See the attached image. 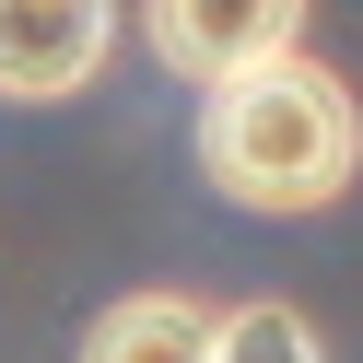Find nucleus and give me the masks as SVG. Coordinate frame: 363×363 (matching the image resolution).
Wrapping results in <instances>:
<instances>
[{
    "label": "nucleus",
    "instance_id": "7ed1b4c3",
    "mask_svg": "<svg viewBox=\"0 0 363 363\" xmlns=\"http://www.w3.org/2000/svg\"><path fill=\"white\" fill-rule=\"evenodd\" d=\"M141 48L176 82H223L269 48H305V0H141Z\"/></svg>",
    "mask_w": 363,
    "mask_h": 363
},
{
    "label": "nucleus",
    "instance_id": "f03ea898",
    "mask_svg": "<svg viewBox=\"0 0 363 363\" xmlns=\"http://www.w3.org/2000/svg\"><path fill=\"white\" fill-rule=\"evenodd\" d=\"M118 59V0H0V106H59Z\"/></svg>",
    "mask_w": 363,
    "mask_h": 363
},
{
    "label": "nucleus",
    "instance_id": "f257e3e1",
    "mask_svg": "<svg viewBox=\"0 0 363 363\" xmlns=\"http://www.w3.org/2000/svg\"><path fill=\"white\" fill-rule=\"evenodd\" d=\"M199 176L235 211H269V223H305L328 199H352V176H363L352 82L305 48H269L246 71L199 82Z\"/></svg>",
    "mask_w": 363,
    "mask_h": 363
},
{
    "label": "nucleus",
    "instance_id": "20e7f679",
    "mask_svg": "<svg viewBox=\"0 0 363 363\" xmlns=\"http://www.w3.org/2000/svg\"><path fill=\"white\" fill-rule=\"evenodd\" d=\"M223 316L199 293H118V305L82 328V363H211Z\"/></svg>",
    "mask_w": 363,
    "mask_h": 363
},
{
    "label": "nucleus",
    "instance_id": "39448f33",
    "mask_svg": "<svg viewBox=\"0 0 363 363\" xmlns=\"http://www.w3.org/2000/svg\"><path fill=\"white\" fill-rule=\"evenodd\" d=\"M211 363H328V340H316V316H305V305L258 293V305H223Z\"/></svg>",
    "mask_w": 363,
    "mask_h": 363
}]
</instances>
